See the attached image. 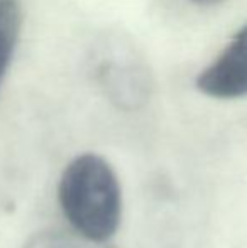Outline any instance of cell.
<instances>
[{"mask_svg": "<svg viewBox=\"0 0 247 248\" xmlns=\"http://www.w3.org/2000/svg\"><path fill=\"white\" fill-rule=\"evenodd\" d=\"M58 199L76 233L109 242L122 218V191L112 166L97 154L76 155L65 167Z\"/></svg>", "mask_w": 247, "mask_h": 248, "instance_id": "1", "label": "cell"}, {"mask_svg": "<svg viewBox=\"0 0 247 248\" xmlns=\"http://www.w3.org/2000/svg\"><path fill=\"white\" fill-rule=\"evenodd\" d=\"M197 88L218 100L247 96V24L232 36L217 59L197 76Z\"/></svg>", "mask_w": 247, "mask_h": 248, "instance_id": "2", "label": "cell"}, {"mask_svg": "<svg viewBox=\"0 0 247 248\" xmlns=\"http://www.w3.org/2000/svg\"><path fill=\"white\" fill-rule=\"evenodd\" d=\"M99 79L109 96L122 108L141 107L149 93V78L135 59L114 58L99 64Z\"/></svg>", "mask_w": 247, "mask_h": 248, "instance_id": "3", "label": "cell"}, {"mask_svg": "<svg viewBox=\"0 0 247 248\" xmlns=\"http://www.w3.org/2000/svg\"><path fill=\"white\" fill-rule=\"evenodd\" d=\"M20 31V7L17 0H0V85L12 61Z\"/></svg>", "mask_w": 247, "mask_h": 248, "instance_id": "4", "label": "cell"}, {"mask_svg": "<svg viewBox=\"0 0 247 248\" xmlns=\"http://www.w3.org/2000/svg\"><path fill=\"white\" fill-rule=\"evenodd\" d=\"M22 248H117L110 242H95L76 232L48 230L36 233Z\"/></svg>", "mask_w": 247, "mask_h": 248, "instance_id": "5", "label": "cell"}, {"mask_svg": "<svg viewBox=\"0 0 247 248\" xmlns=\"http://www.w3.org/2000/svg\"><path fill=\"white\" fill-rule=\"evenodd\" d=\"M191 2L198 3V5H217V3L224 2V0H191Z\"/></svg>", "mask_w": 247, "mask_h": 248, "instance_id": "6", "label": "cell"}]
</instances>
